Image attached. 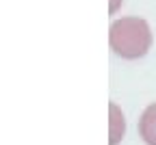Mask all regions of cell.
<instances>
[{
  "label": "cell",
  "mask_w": 156,
  "mask_h": 145,
  "mask_svg": "<svg viewBox=\"0 0 156 145\" xmlns=\"http://www.w3.org/2000/svg\"><path fill=\"white\" fill-rule=\"evenodd\" d=\"M108 143L111 145H117L122 139H124V134H126V119H124V113H122V108L117 106V104H113L111 102V106H108Z\"/></svg>",
  "instance_id": "cell-2"
},
{
  "label": "cell",
  "mask_w": 156,
  "mask_h": 145,
  "mask_svg": "<svg viewBox=\"0 0 156 145\" xmlns=\"http://www.w3.org/2000/svg\"><path fill=\"white\" fill-rule=\"evenodd\" d=\"M108 44L117 56L134 61L145 56L152 48V30L143 17H119L108 28Z\"/></svg>",
  "instance_id": "cell-1"
},
{
  "label": "cell",
  "mask_w": 156,
  "mask_h": 145,
  "mask_svg": "<svg viewBox=\"0 0 156 145\" xmlns=\"http://www.w3.org/2000/svg\"><path fill=\"white\" fill-rule=\"evenodd\" d=\"M139 134L147 145H156V102L150 104L139 119Z\"/></svg>",
  "instance_id": "cell-3"
},
{
  "label": "cell",
  "mask_w": 156,
  "mask_h": 145,
  "mask_svg": "<svg viewBox=\"0 0 156 145\" xmlns=\"http://www.w3.org/2000/svg\"><path fill=\"white\" fill-rule=\"evenodd\" d=\"M119 5H122V0H111V5H108V11H111V13H115Z\"/></svg>",
  "instance_id": "cell-4"
}]
</instances>
